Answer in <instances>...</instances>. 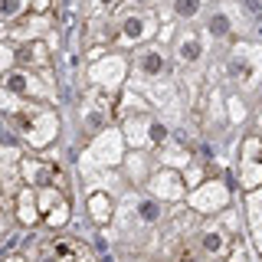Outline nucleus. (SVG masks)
<instances>
[{
	"label": "nucleus",
	"instance_id": "obj_13",
	"mask_svg": "<svg viewBox=\"0 0 262 262\" xmlns=\"http://www.w3.org/2000/svg\"><path fill=\"white\" fill-rule=\"evenodd\" d=\"M151 125H154L151 112L131 115V118H125V138L131 144H151Z\"/></svg>",
	"mask_w": 262,
	"mask_h": 262
},
{
	"label": "nucleus",
	"instance_id": "obj_15",
	"mask_svg": "<svg viewBox=\"0 0 262 262\" xmlns=\"http://www.w3.org/2000/svg\"><path fill=\"white\" fill-rule=\"evenodd\" d=\"M177 59L184 62V66L200 62V59H203V39H200V36H184V39L177 43Z\"/></svg>",
	"mask_w": 262,
	"mask_h": 262
},
{
	"label": "nucleus",
	"instance_id": "obj_26",
	"mask_svg": "<svg viewBox=\"0 0 262 262\" xmlns=\"http://www.w3.org/2000/svg\"><path fill=\"white\" fill-rule=\"evenodd\" d=\"M115 0H95V7H112Z\"/></svg>",
	"mask_w": 262,
	"mask_h": 262
},
{
	"label": "nucleus",
	"instance_id": "obj_25",
	"mask_svg": "<svg viewBox=\"0 0 262 262\" xmlns=\"http://www.w3.org/2000/svg\"><path fill=\"white\" fill-rule=\"evenodd\" d=\"M4 262H30L23 252H10V256H4Z\"/></svg>",
	"mask_w": 262,
	"mask_h": 262
},
{
	"label": "nucleus",
	"instance_id": "obj_8",
	"mask_svg": "<svg viewBox=\"0 0 262 262\" xmlns=\"http://www.w3.org/2000/svg\"><path fill=\"white\" fill-rule=\"evenodd\" d=\"M135 76L144 82H158L167 76V56L161 53L158 46H147L135 56Z\"/></svg>",
	"mask_w": 262,
	"mask_h": 262
},
{
	"label": "nucleus",
	"instance_id": "obj_10",
	"mask_svg": "<svg viewBox=\"0 0 262 262\" xmlns=\"http://www.w3.org/2000/svg\"><path fill=\"white\" fill-rule=\"evenodd\" d=\"M16 220H20L23 226H36L39 220H43V213H39V193L27 184L16 190Z\"/></svg>",
	"mask_w": 262,
	"mask_h": 262
},
{
	"label": "nucleus",
	"instance_id": "obj_9",
	"mask_svg": "<svg viewBox=\"0 0 262 262\" xmlns=\"http://www.w3.org/2000/svg\"><path fill=\"white\" fill-rule=\"evenodd\" d=\"M147 187H151L154 200H180V196H184V190H187L184 177H180L174 167H164V170H158V174H151Z\"/></svg>",
	"mask_w": 262,
	"mask_h": 262
},
{
	"label": "nucleus",
	"instance_id": "obj_20",
	"mask_svg": "<svg viewBox=\"0 0 262 262\" xmlns=\"http://www.w3.org/2000/svg\"><path fill=\"white\" fill-rule=\"evenodd\" d=\"M174 13L184 16V20H193L200 13V0H174Z\"/></svg>",
	"mask_w": 262,
	"mask_h": 262
},
{
	"label": "nucleus",
	"instance_id": "obj_12",
	"mask_svg": "<svg viewBox=\"0 0 262 262\" xmlns=\"http://www.w3.org/2000/svg\"><path fill=\"white\" fill-rule=\"evenodd\" d=\"M53 252L59 262H89V249L85 243L76 236H56L53 239Z\"/></svg>",
	"mask_w": 262,
	"mask_h": 262
},
{
	"label": "nucleus",
	"instance_id": "obj_16",
	"mask_svg": "<svg viewBox=\"0 0 262 262\" xmlns=\"http://www.w3.org/2000/svg\"><path fill=\"white\" fill-rule=\"evenodd\" d=\"M210 190H213V184H203L200 190L193 193V207L196 210H216V207H223V203H226L223 187H216V193H210Z\"/></svg>",
	"mask_w": 262,
	"mask_h": 262
},
{
	"label": "nucleus",
	"instance_id": "obj_11",
	"mask_svg": "<svg viewBox=\"0 0 262 262\" xmlns=\"http://www.w3.org/2000/svg\"><path fill=\"white\" fill-rule=\"evenodd\" d=\"M229 249H233V243H229V236L223 233V226H207L200 233V252H203V256L226 259Z\"/></svg>",
	"mask_w": 262,
	"mask_h": 262
},
{
	"label": "nucleus",
	"instance_id": "obj_6",
	"mask_svg": "<svg viewBox=\"0 0 262 262\" xmlns=\"http://www.w3.org/2000/svg\"><path fill=\"white\" fill-rule=\"evenodd\" d=\"M154 20L151 13H128L125 20L118 23V39L128 46H138V43H147V39L154 36Z\"/></svg>",
	"mask_w": 262,
	"mask_h": 262
},
{
	"label": "nucleus",
	"instance_id": "obj_3",
	"mask_svg": "<svg viewBox=\"0 0 262 262\" xmlns=\"http://www.w3.org/2000/svg\"><path fill=\"white\" fill-rule=\"evenodd\" d=\"M239 174L246 190H262V138L249 135L239 147Z\"/></svg>",
	"mask_w": 262,
	"mask_h": 262
},
{
	"label": "nucleus",
	"instance_id": "obj_17",
	"mask_svg": "<svg viewBox=\"0 0 262 262\" xmlns=\"http://www.w3.org/2000/svg\"><path fill=\"white\" fill-rule=\"evenodd\" d=\"M105 76H108V89H115L112 79H121V76H125V62H121V56H108V62H98L95 69H92V79L102 82Z\"/></svg>",
	"mask_w": 262,
	"mask_h": 262
},
{
	"label": "nucleus",
	"instance_id": "obj_4",
	"mask_svg": "<svg viewBox=\"0 0 262 262\" xmlns=\"http://www.w3.org/2000/svg\"><path fill=\"white\" fill-rule=\"evenodd\" d=\"M259 56L252 53V49H236L233 56L226 59V72H229V79L236 82L239 89H252L256 85V79H259Z\"/></svg>",
	"mask_w": 262,
	"mask_h": 262
},
{
	"label": "nucleus",
	"instance_id": "obj_23",
	"mask_svg": "<svg viewBox=\"0 0 262 262\" xmlns=\"http://www.w3.org/2000/svg\"><path fill=\"white\" fill-rule=\"evenodd\" d=\"M30 13H49V0H33Z\"/></svg>",
	"mask_w": 262,
	"mask_h": 262
},
{
	"label": "nucleus",
	"instance_id": "obj_1",
	"mask_svg": "<svg viewBox=\"0 0 262 262\" xmlns=\"http://www.w3.org/2000/svg\"><path fill=\"white\" fill-rule=\"evenodd\" d=\"M7 121H10V128L30 147H36V151L46 147L49 141H56V135H59V118H56V112L46 108V105L20 102L10 115H7Z\"/></svg>",
	"mask_w": 262,
	"mask_h": 262
},
{
	"label": "nucleus",
	"instance_id": "obj_18",
	"mask_svg": "<svg viewBox=\"0 0 262 262\" xmlns=\"http://www.w3.org/2000/svg\"><path fill=\"white\" fill-rule=\"evenodd\" d=\"M128 177H135V180H144L147 177V158H144V154L131 151V158H128Z\"/></svg>",
	"mask_w": 262,
	"mask_h": 262
},
{
	"label": "nucleus",
	"instance_id": "obj_21",
	"mask_svg": "<svg viewBox=\"0 0 262 262\" xmlns=\"http://www.w3.org/2000/svg\"><path fill=\"white\" fill-rule=\"evenodd\" d=\"M210 33H213L216 39L229 36V33H233V27H229V16H226V13H216V16L210 20Z\"/></svg>",
	"mask_w": 262,
	"mask_h": 262
},
{
	"label": "nucleus",
	"instance_id": "obj_14",
	"mask_svg": "<svg viewBox=\"0 0 262 262\" xmlns=\"http://www.w3.org/2000/svg\"><path fill=\"white\" fill-rule=\"evenodd\" d=\"M89 216H92L95 223H112L115 200L105 190H92V193H89Z\"/></svg>",
	"mask_w": 262,
	"mask_h": 262
},
{
	"label": "nucleus",
	"instance_id": "obj_5",
	"mask_svg": "<svg viewBox=\"0 0 262 262\" xmlns=\"http://www.w3.org/2000/svg\"><path fill=\"white\" fill-rule=\"evenodd\" d=\"M39 193V213H43V223L53 229H62L69 223V193L62 190H36Z\"/></svg>",
	"mask_w": 262,
	"mask_h": 262
},
{
	"label": "nucleus",
	"instance_id": "obj_27",
	"mask_svg": "<svg viewBox=\"0 0 262 262\" xmlns=\"http://www.w3.org/2000/svg\"><path fill=\"white\" fill-rule=\"evenodd\" d=\"M259 33H262V27H259Z\"/></svg>",
	"mask_w": 262,
	"mask_h": 262
},
{
	"label": "nucleus",
	"instance_id": "obj_28",
	"mask_svg": "<svg viewBox=\"0 0 262 262\" xmlns=\"http://www.w3.org/2000/svg\"><path fill=\"white\" fill-rule=\"evenodd\" d=\"M0 33H4V30H0Z\"/></svg>",
	"mask_w": 262,
	"mask_h": 262
},
{
	"label": "nucleus",
	"instance_id": "obj_24",
	"mask_svg": "<svg viewBox=\"0 0 262 262\" xmlns=\"http://www.w3.org/2000/svg\"><path fill=\"white\" fill-rule=\"evenodd\" d=\"M177 262H203V259H200V256H193L190 249H184V252L177 256Z\"/></svg>",
	"mask_w": 262,
	"mask_h": 262
},
{
	"label": "nucleus",
	"instance_id": "obj_22",
	"mask_svg": "<svg viewBox=\"0 0 262 262\" xmlns=\"http://www.w3.org/2000/svg\"><path fill=\"white\" fill-rule=\"evenodd\" d=\"M10 62H13V53H10V49H4V46H0V69H4V72H10V69H7Z\"/></svg>",
	"mask_w": 262,
	"mask_h": 262
},
{
	"label": "nucleus",
	"instance_id": "obj_19",
	"mask_svg": "<svg viewBox=\"0 0 262 262\" xmlns=\"http://www.w3.org/2000/svg\"><path fill=\"white\" fill-rule=\"evenodd\" d=\"M27 10V0H0V20H20Z\"/></svg>",
	"mask_w": 262,
	"mask_h": 262
},
{
	"label": "nucleus",
	"instance_id": "obj_2",
	"mask_svg": "<svg viewBox=\"0 0 262 262\" xmlns=\"http://www.w3.org/2000/svg\"><path fill=\"white\" fill-rule=\"evenodd\" d=\"M20 177L33 190H62L69 193V177L62 174L59 164L43 158H20Z\"/></svg>",
	"mask_w": 262,
	"mask_h": 262
},
{
	"label": "nucleus",
	"instance_id": "obj_7",
	"mask_svg": "<svg viewBox=\"0 0 262 262\" xmlns=\"http://www.w3.org/2000/svg\"><path fill=\"white\" fill-rule=\"evenodd\" d=\"M49 43L46 39H30V43H23L20 49L13 53V62L20 66V69H30V72H43L46 76V69H49Z\"/></svg>",
	"mask_w": 262,
	"mask_h": 262
}]
</instances>
